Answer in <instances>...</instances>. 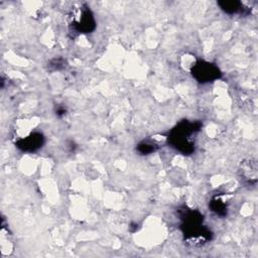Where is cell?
<instances>
[{
  "label": "cell",
  "mask_w": 258,
  "mask_h": 258,
  "mask_svg": "<svg viewBox=\"0 0 258 258\" xmlns=\"http://www.w3.org/2000/svg\"><path fill=\"white\" fill-rule=\"evenodd\" d=\"M198 131L199 126L196 123L182 122L171 131L170 136H168V141H170L171 145L182 153H190L194 150L191 136Z\"/></svg>",
  "instance_id": "obj_1"
},
{
  "label": "cell",
  "mask_w": 258,
  "mask_h": 258,
  "mask_svg": "<svg viewBox=\"0 0 258 258\" xmlns=\"http://www.w3.org/2000/svg\"><path fill=\"white\" fill-rule=\"evenodd\" d=\"M191 74L200 83H210L217 80L221 73L215 64L207 61H199L192 66Z\"/></svg>",
  "instance_id": "obj_2"
},
{
  "label": "cell",
  "mask_w": 258,
  "mask_h": 258,
  "mask_svg": "<svg viewBox=\"0 0 258 258\" xmlns=\"http://www.w3.org/2000/svg\"><path fill=\"white\" fill-rule=\"evenodd\" d=\"M72 26L80 33H89L95 28V19L88 7L81 8L73 18Z\"/></svg>",
  "instance_id": "obj_3"
},
{
  "label": "cell",
  "mask_w": 258,
  "mask_h": 258,
  "mask_svg": "<svg viewBox=\"0 0 258 258\" xmlns=\"http://www.w3.org/2000/svg\"><path fill=\"white\" fill-rule=\"evenodd\" d=\"M43 143V136L40 133H32L17 142V146L23 151H34L41 147Z\"/></svg>",
  "instance_id": "obj_4"
},
{
  "label": "cell",
  "mask_w": 258,
  "mask_h": 258,
  "mask_svg": "<svg viewBox=\"0 0 258 258\" xmlns=\"http://www.w3.org/2000/svg\"><path fill=\"white\" fill-rule=\"evenodd\" d=\"M219 5L222 10H224L226 13L233 14V13H238L245 8H243V4L238 1H223L219 2Z\"/></svg>",
  "instance_id": "obj_5"
},
{
  "label": "cell",
  "mask_w": 258,
  "mask_h": 258,
  "mask_svg": "<svg viewBox=\"0 0 258 258\" xmlns=\"http://www.w3.org/2000/svg\"><path fill=\"white\" fill-rule=\"evenodd\" d=\"M226 201L223 199V197H214L213 200L211 201V208L212 211L215 212L217 215L223 216L226 215L227 213V204L225 203Z\"/></svg>",
  "instance_id": "obj_6"
},
{
  "label": "cell",
  "mask_w": 258,
  "mask_h": 258,
  "mask_svg": "<svg viewBox=\"0 0 258 258\" xmlns=\"http://www.w3.org/2000/svg\"><path fill=\"white\" fill-rule=\"evenodd\" d=\"M156 148V144L154 142L150 141H143L138 146V151L142 154H149L152 151H154Z\"/></svg>",
  "instance_id": "obj_7"
}]
</instances>
